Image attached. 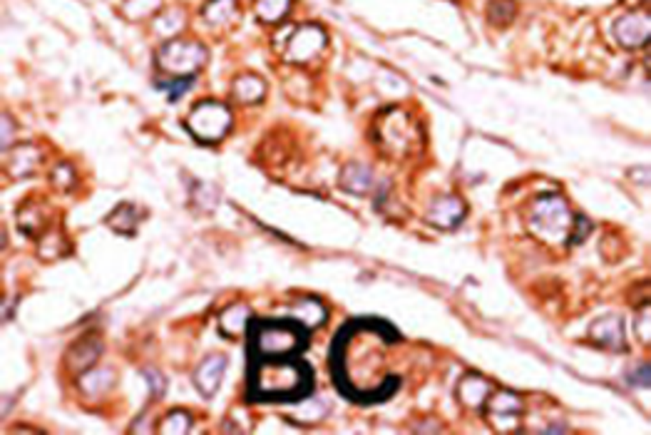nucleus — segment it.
Returning a JSON list of instances; mask_svg holds the SVG:
<instances>
[{
	"instance_id": "obj_3",
	"label": "nucleus",
	"mask_w": 651,
	"mask_h": 435,
	"mask_svg": "<svg viewBox=\"0 0 651 435\" xmlns=\"http://www.w3.org/2000/svg\"><path fill=\"white\" fill-rule=\"evenodd\" d=\"M567 217V207H564L562 201L557 199V197H547V199H542L537 207H534L532 212V224H545V231L550 234V231H559L562 229V222L559 219Z\"/></svg>"
},
{
	"instance_id": "obj_1",
	"label": "nucleus",
	"mask_w": 651,
	"mask_h": 435,
	"mask_svg": "<svg viewBox=\"0 0 651 435\" xmlns=\"http://www.w3.org/2000/svg\"><path fill=\"white\" fill-rule=\"evenodd\" d=\"M311 388V371L296 356L249 358V398L254 401H301Z\"/></svg>"
},
{
	"instance_id": "obj_2",
	"label": "nucleus",
	"mask_w": 651,
	"mask_h": 435,
	"mask_svg": "<svg viewBox=\"0 0 651 435\" xmlns=\"http://www.w3.org/2000/svg\"><path fill=\"white\" fill-rule=\"evenodd\" d=\"M308 331L296 318H257L249 324V358L299 356Z\"/></svg>"
},
{
	"instance_id": "obj_4",
	"label": "nucleus",
	"mask_w": 651,
	"mask_h": 435,
	"mask_svg": "<svg viewBox=\"0 0 651 435\" xmlns=\"http://www.w3.org/2000/svg\"><path fill=\"white\" fill-rule=\"evenodd\" d=\"M224 369H227V361H224L222 356H212L201 363V369L196 371V385H199V391L204 393V396H212L219 388Z\"/></svg>"
},
{
	"instance_id": "obj_5",
	"label": "nucleus",
	"mask_w": 651,
	"mask_h": 435,
	"mask_svg": "<svg viewBox=\"0 0 651 435\" xmlns=\"http://www.w3.org/2000/svg\"><path fill=\"white\" fill-rule=\"evenodd\" d=\"M192 80H194V78H192V75H189V78H179L177 83H167V85H164V87H169V100H172V102H177V100H179V95H182L184 90H187V87H192Z\"/></svg>"
}]
</instances>
